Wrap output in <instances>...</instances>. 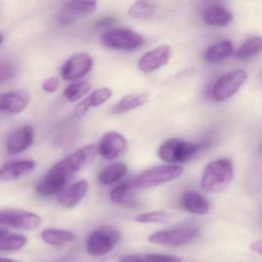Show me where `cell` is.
<instances>
[{
  "label": "cell",
  "instance_id": "27",
  "mask_svg": "<svg viewBox=\"0 0 262 262\" xmlns=\"http://www.w3.org/2000/svg\"><path fill=\"white\" fill-rule=\"evenodd\" d=\"M90 89H91V85L86 81L74 82L70 84L64 90L63 96L70 102H76L85 96Z\"/></svg>",
  "mask_w": 262,
  "mask_h": 262
},
{
  "label": "cell",
  "instance_id": "38",
  "mask_svg": "<svg viewBox=\"0 0 262 262\" xmlns=\"http://www.w3.org/2000/svg\"><path fill=\"white\" fill-rule=\"evenodd\" d=\"M3 40H4V35L0 33V44L2 43Z\"/></svg>",
  "mask_w": 262,
  "mask_h": 262
},
{
  "label": "cell",
  "instance_id": "16",
  "mask_svg": "<svg viewBox=\"0 0 262 262\" xmlns=\"http://www.w3.org/2000/svg\"><path fill=\"white\" fill-rule=\"evenodd\" d=\"M96 9V1H69L66 3L59 15V22L62 24H71L79 16L93 13Z\"/></svg>",
  "mask_w": 262,
  "mask_h": 262
},
{
  "label": "cell",
  "instance_id": "34",
  "mask_svg": "<svg viewBox=\"0 0 262 262\" xmlns=\"http://www.w3.org/2000/svg\"><path fill=\"white\" fill-rule=\"evenodd\" d=\"M251 248L252 251H254V252L258 254L259 255H260L262 253V242L261 241L258 240L256 241V242H253L251 245Z\"/></svg>",
  "mask_w": 262,
  "mask_h": 262
},
{
  "label": "cell",
  "instance_id": "12",
  "mask_svg": "<svg viewBox=\"0 0 262 262\" xmlns=\"http://www.w3.org/2000/svg\"><path fill=\"white\" fill-rule=\"evenodd\" d=\"M128 142L122 135L115 132L106 133L99 140L97 145L98 154L104 159H117L126 150Z\"/></svg>",
  "mask_w": 262,
  "mask_h": 262
},
{
  "label": "cell",
  "instance_id": "2",
  "mask_svg": "<svg viewBox=\"0 0 262 262\" xmlns=\"http://www.w3.org/2000/svg\"><path fill=\"white\" fill-rule=\"evenodd\" d=\"M234 168L231 161L217 159L207 165L202 174L201 187L206 193H216L225 189L232 181Z\"/></svg>",
  "mask_w": 262,
  "mask_h": 262
},
{
  "label": "cell",
  "instance_id": "1",
  "mask_svg": "<svg viewBox=\"0 0 262 262\" xmlns=\"http://www.w3.org/2000/svg\"><path fill=\"white\" fill-rule=\"evenodd\" d=\"M97 156L96 145H85L76 150L50 168L36 185V192L45 197L59 194L73 176L90 165Z\"/></svg>",
  "mask_w": 262,
  "mask_h": 262
},
{
  "label": "cell",
  "instance_id": "8",
  "mask_svg": "<svg viewBox=\"0 0 262 262\" xmlns=\"http://www.w3.org/2000/svg\"><path fill=\"white\" fill-rule=\"evenodd\" d=\"M42 224L40 216L21 209L0 210V225L23 231H33Z\"/></svg>",
  "mask_w": 262,
  "mask_h": 262
},
{
  "label": "cell",
  "instance_id": "33",
  "mask_svg": "<svg viewBox=\"0 0 262 262\" xmlns=\"http://www.w3.org/2000/svg\"><path fill=\"white\" fill-rule=\"evenodd\" d=\"M119 262H145V259L139 255L125 256L122 257Z\"/></svg>",
  "mask_w": 262,
  "mask_h": 262
},
{
  "label": "cell",
  "instance_id": "5",
  "mask_svg": "<svg viewBox=\"0 0 262 262\" xmlns=\"http://www.w3.org/2000/svg\"><path fill=\"white\" fill-rule=\"evenodd\" d=\"M199 234V228L193 225H184L151 234L148 242L162 246L180 247L192 242Z\"/></svg>",
  "mask_w": 262,
  "mask_h": 262
},
{
  "label": "cell",
  "instance_id": "36",
  "mask_svg": "<svg viewBox=\"0 0 262 262\" xmlns=\"http://www.w3.org/2000/svg\"><path fill=\"white\" fill-rule=\"evenodd\" d=\"M0 262H19L17 260H13V259L5 258V257H0Z\"/></svg>",
  "mask_w": 262,
  "mask_h": 262
},
{
  "label": "cell",
  "instance_id": "24",
  "mask_svg": "<svg viewBox=\"0 0 262 262\" xmlns=\"http://www.w3.org/2000/svg\"><path fill=\"white\" fill-rule=\"evenodd\" d=\"M233 52V45L229 40H224L208 47L204 53V59L210 63H216L226 59Z\"/></svg>",
  "mask_w": 262,
  "mask_h": 262
},
{
  "label": "cell",
  "instance_id": "17",
  "mask_svg": "<svg viewBox=\"0 0 262 262\" xmlns=\"http://www.w3.org/2000/svg\"><path fill=\"white\" fill-rule=\"evenodd\" d=\"M88 189V182L85 179H81L70 186L66 187L58 194V202L65 208H73L83 199Z\"/></svg>",
  "mask_w": 262,
  "mask_h": 262
},
{
  "label": "cell",
  "instance_id": "3",
  "mask_svg": "<svg viewBox=\"0 0 262 262\" xmlns=\"http://www.w3.org/2000/svg\"><path fill=\"white\" fill-rule=\"evenodd\" d=\"M183 171V168L179 165H157L136 176L129 182V185L133 189L153 188L178 179L182 176Z\"/></svg>",
  "mask_w": 262,
  "mask_h": 262
},
{
  "label": "cell",
  "instance_id": "20",
  "mask_svg": "<svg viewBox=\"0 0 262 262\" xmlns=\"http://www.w3.org/2000/svg\"><path fill=\"white\" fill-rule=\"evenodd\" d=\"M113 93L108 88H101L93 92L86 99L82 100L76 107V113L79 115L84 114L90 108L100 106L111 98Z\"/></svg>",
  "mask_w": 262,
  "mask_h": 262
},
{
  "label": "cell",
  "instance_id": "11",
  "mask_svg": "<svg viewBox=\"0 0 262 262\" xmlns=\"http://www.w3.org/2000/svg\"><path fill=\"white\" fill-rule=\"evenodd\" d=\"M35 140V130L31 125L20 127L12 132L6 141V150L10 156H16L28 150Z\"/></svg>",
  "mask_w": 262,
  "mask_h": 262
},
{
  "label": "cell",
  "instance_id": "13",
  "mask_svg": "<svg viewBox=\"0 0 262 262\" xmlns=\"http://www.w3.org/2000/svg\"><path fill=\"white\" fill-rule=\"evenodd\" d=\"M171 49L168 46L162 45L148 52L139 61V68L145 74L153 73L165 66L169 60Z\"/></svg>",
  "mask_w": 262,
  "mask_h": 262
},
{
  "label": "cell",
  "instance_id": "4",
  "mask_svg": "<svg viewBox=\"0 0 262 262\" xmlns=\"http://www.w3.org/2000/svg\"><path fill=\"white\" fill-rule=\"evenodd\" d=\"M120 238V233L113 227H99L92 231L87 237V252L92 256L105 255L113 251Z\"/></svg>",
  "mask_w": 262,
  "mask_h": 262
},
{
  "label": "cell",
  "instance_id": "31",
  "mask_svg": "<svg viewBox=\"0 0 262 262\" xmlns=\"http://www.w3.org/2000/svg\"><path fill=\"white\" fill-rule=\"evenodd\" d=\"M145 262H182V259L177 256L168 254L151 253L147 254L145 258Z\"/></svg>",
  "mask_w": 262,
  "mask_h": 262
},
{
  "label": "cell",
  "instance_id": "30",
  "mask_svg": "<svg viewBox=\"0 0 262 262\" xmlns=\"http://www.w3.org/2000/svg\"><path fill=\"white\" fill-rule=\"evenodd\" d=\"M169 219V214L165 211H149L142 213L135 216L134 220L141 224H159L164 223Z\"/></svg>",
  "mask_w": 262,
  "mask_h": 262
},
{
  "label": "cell",
  "instance_id": "18",
  "mask_svg": "<svg viewBox=\"0 0 262 262\" xmlns=\"http://www.w3.org/2000/svg\"><path fill=\"white\" fill-rule=\"evenodd\" d=\"M182 202L184 208L191 214H205L211 208L208 199L194 190L185 191L182 194Z\"/></svg>",
  "mask_w": 262,
  "mask_h": 262
},
{
  "label": "cell",
  "instance_id": "21",
  "mask_svg": "<svg viewBox=\"0 0 262 262\" xmlns=\"http://www.w3.org/2000/svg\"><path fill=\"white\" fill-rule=\"evenodd\" d=\"M40 236L43 242L53 246H64L71 244L76 239V235L72 231L56 228L44 230Z\"/></svg>",
  "mask_w": 262,
  "mask_h": 262
},
{
  "label": "cell",
  "instance_id": "14",
  "mask_svg": "<svg viewBox=\"0 0 262 262\" xmlns=\"http://www.w3.org/2000/svg\"><path fill=\"white\" fill-rule=\"evenodd\" d=\"M33 160H15L7 162L0 166V179L11 182L22 179L33 172L36 168Z\"/></svg>",
  "mask_w": 262,
  "mask_h": 262
},
{
  "label": "cell",
  "instance_id": "19",
  "mask_svg": "<svg viewBox=\"0 0 262 262\" xmlns=\"http://www.w3.org/2000/svg\"><path fill=\"white\" fill-rule=\"evenodd\" d=\"M232 19L231 12L221 6H211L203 13L204 22L213 27H226L232 21Z\"/></svg>",
  "mask_w": 262,
  "mask_h": 262
},
{
  "label": "cell",
  "instance_id": "26",
  "mask_svg": "<svg viewBox=\"0 0 262 262\" xmlns=\"http://www.w3.org/2000/svg\"><path fill=\"white\" fill-rule=\"evenodd\" d=\"M133 191V188L129 183L121 184L110 191V200L119 205H128L134 199Z\"/></svg>",
  "mask_w": 262,
  "mask_h": 262
},
{
  "label": "cell",
  "instance_id": "10",
  "mask_svg": "<svg viewBox=\"0 0 262 262\" xmlns=\"http://www.w3.org/2000/svg\"><path fill=\"white\" fill-rule=\"evenodd\" d=\"M93 67V59L86 53L73 55L61 68V76L66 81H76L86 76Z\"/></svg>",
  "mask_w": 262,
  "mask_h": 262
},
{
  "label": "cell",
  "instance_id": "23",
  "mask_svg": "<svg viewBox=\"0 0 262 262\" xmlns=\"http://www.w3.org/2000/svg\"><path fill=\"white\" fill-rule=\"evenodd\" d=\"M148 101V96L145 93H131L122 98L113 108L114 115H121L143 105Z\"/></svg>",
  "mask_w": 262,
  "mask_h": 262
},
{
  "label": "cell",
  "instance_id": "29",
  "mask_svg": "<svg viewBox=\"0 0 262 262\" xmlns=\"http://www.w3.org/2000/svg\"><path fill=\"white\" fill-rule=\"evenodd\" d=\"M155 13L156 7L148 1H138L128 10V15L135 19H148L153 16Z\"/></svg>",
  "mask_w": 262,
  "mask_h": 262
},
{
  "label": "cell",
  "instance_id": "32",
  "mask_svg": "<svg viewBox=\"0 0 262 262\" xmlns=\"http://www.w3.org/2000/svg\"><path fill=\"white\" fill-rule=\"evenodd\" d=\"M59 86V80L55 77L49 78L42 85V90L48 93H54L57 91Z\"/></svg>",
  "mask_w": 262,
  "mask_h": 262
},
{
  "label": "cell",
  "instance_id": "22",
  "mask_svg": "<svg viewBox=\"0 0 262 262\" xmlns=\"http://www.w3.org/2000/svg\"><path fill=\"white\" fill-rule=\"evenodd\" d=\"M128 172V166L122 162L111 164L102 170L98 176V180L102 185L108 186L120 181Z\"/></svg>",
  "mask_w": 262,
  "mask_h": 262
},
{
  "label": "cell",
  "instance_id": "9",
  "mask_svg": "<svg viewBox=\"0 0 262 262\" xmlns=\"http://www.w3.org/2000/svg\"><path fill=\"white\" fill-rule=\"evenodd\" d=\"M248 75L244 70H236L219 78L213 85L211 94L215 100L225 101L235 94L247 80Z\"/></svg>",
  "mask_w": 262,
  "mask_h": 262
},
{
  "label": "cell",
  "instance_id": "15",
  "mask_svg": "<svg viewBox=\"0 0 262 262\" xmlns=\"http://www.w3.org/2000/svg\"><path fill=\"white\" fill-rule=\"evenodd\" d=\"M30 102V96L24 91L9 92L0 95V112L16 115L22 113Z\"/></svg>",
  "mask_w": 262,
  "mask_h": 262
},
{
  "label": "cell",
  "instance_id": "25",
  "mask_svg": "<svg viewBox=\"0 0 262 262\" xmlns=\"http://www.w3.org/2000/svg\"><path fill=\"white\" fill-rule=\"evenodd\" d=\"M261 38L252 36L247 39L236 52V57L240 60H248L259 54L261 50Z\"/></svg>",
  "mask_w": 262,
  "mask_h": 262
},
{
  "label": "cell",
  "instance_id": "35",
  "mask_svg": "<svg viewBox=\"0 0 262 262\" xmlns=\"http://www.w3.org/2000/svg\"><path fill=\"white\" fill-rule=\"evenodd\" d=\"M113 22H114V19L113 18H102L96 22V26L99 27H106V26L113 24Z\"/></svg>",
  "mask_w": 262,
  "mask_h": 262
},
{
  "label": "cell",
  "instance_id": "37",
  "mask_svg": "<svg viewBox=\"0 0 262 262\" xmlns=\"http://www.w3.org/2000/svg\"><path fill=\"white\" fill-rule=\"evenodd\" d=\"M8 234V231L6 228H0V237Z\"/></svg>",
  "mask_w": 262,
  "mask_h": 262
},
{
  "label": "cell",
  "instance_id": "7",
  "mask_svg": "<svg viewBox=\"0 0 262 262\" xmlns=\"http://www.w3.org/2000/svg\"><path fill=\"white\" fill-rule=\"evenodd\" d=\"M101 42L113 50L135 51L145 44L143 36L128 29H116L104 33Z\"/></svg>",
  "mask_w": 262,
  "mask_h": 262
},
{
  "label": "cell",
  "instance_id": "6",
  "mask_svg": "<svg viewBox=\"0 0 262 262\" xmlns=\"http://www.w3.org/2000/svg\"><path fill=\"white\" fill-rule=\"evenodd\" d=\"M199 152V147L191 142L178 139H169L162 142L158 156L168 163H185L191 160Z\"/></svg>",
  "mask_w": 262,
  "mask_h": 262
},
{
  "label": "cell",
  "instance_id": "28",
  "mask_svg": "<svg viewBox=\"0 0 262 262\" xmlns=\"http://www.w3.org/2000/svg\"><path fill=\"white\" fill-rule=\"evenodd\" d=\"M27 243V237L22 234H6L0 237V251H17L24 248Z\"/></svg>",
  "mask_w": 262,
  "mask_h": 262
}]
</instances>
